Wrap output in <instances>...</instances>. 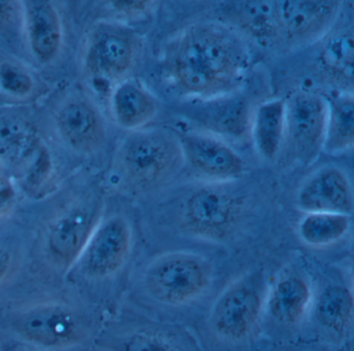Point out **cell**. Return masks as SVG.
Masks as SVG:
<instances>
[{
  "instance_id": "cell-1",
  "label": "cell",
  "mask_w": 354,
  "mask_h": 351,
  "mask_svg": "<svg viewBox=\"0 0 354 351\" xmlns=\"http://www.w3.org/2000/svg\"><path fill=\"white\" fill-rule=\"evenodd\" d=\"M248 51L231 29L216 24L190 27L178 44L174 68L190 93L214 97L229 91L241 77Z\"/></svg>"
},
{
  "instance_id": "cell-2",
  "label": "cell",
  "mask_w": 354,
  "mask_h": 351,
  "mask_svg": "<svg viewBox=\"0 0 354 351\" xmlns=\"http://www.w3.org/2000/svg\"><path fill=\"white\" fill-rule=\"evenodd\" d=\"M212 280L210 262L188 251L160 255L145 272V286L149 295L162 305L174 307L188 305L202 297Z\"/></svg>"
},
{
  "instance_id": "cell-3",
  "label": "cell",
  "mask_w": 354,
  "mask_h": 351,
  "mask_svg": "<svg viewBox=\"0 0 354 351\" xmlns=\"http://www.w3.org/2000/svg\"><path fill=\"white\" fill-rule=\"evenodd\" d=\"M183 162L179 136L162 129L136 133L126 141L120 156L122 172L142 189L167 182Z\"/></svg>"
},
{
  "instance_id": "cell-4",
  "label": "cell",
  "mask_w": 354,
  "mask_h": 351,
  "mask_svg": "<svg viewBox=\"0 0 354 351\" xmlns=\"http://www.w3.org/2000/svg\"><path fill=\"white\" fill-rule=\"evenodd\" d=\"M10 327L30 346L68 349L84 343L90 334L88 320L76 309L59 303H43L12 316Z\"/></svg>"
},
{
  "instance_id": "cell-5",
  "label": "cell",
  "mask_w": 354,
  "mask_h": 351,
  "mask_svg": "<svg viewBox=\"0 0 354 351\" xmlns=\"http://www.w3.org/2000/svg\"><path fill=\"white\" fill-rule=\"evenodd\" d=\"M259 282L252 276L240 278L221 293L210 317L211 325L219 336L237 342L250 336L265 305Z\"/></svg>"
},
{
  "instance_id": "cell-6",
  "label": "cell",
  "mask_w": 354,
  "mask_h": 351,
  "mask_svg": "<svg viewBox=\"0 0 354 351\" xmlns=\"http://www.w3.org/2000/svg\"><path fill=\"white\" fill-rule=\"evenodd\" d=\"M327 114L328 102L315 91H297L286 101L283 141L300 159H314L323 149Z\"/></svg>"
},
{
  "instance_id": "cell-7",
  "label": "cell",
  "mask_w": 354,
  "mask_h": 351,
  "mask_svg": "<svg viewBox=\"0 0 354 351\" xmlns=\"http://www.w3.org/2000/svg\"><path fill=\"white\" fill-rule=\"evenodd\" d=\"M241 204L218 187H204L192 193L183 210L188 230L201 238L221 240L237 224Z\"/></svg>"
},
{
  "instance_id": "cell-8",
  "label": "cell",
  "mask_w": 354,
  "mask_h": 351,
  "mask_svg": "<svg viewBox=\"0 0 354 351\" xmlns=\"http://www.w3.org/2000/svg\"><path fill=\"white\" fill-rule=\"evenodd\" d=\"M132 232L121 216H113L98 224L80 260L82 270L91 278H109L117 273L129 257Z\"/></svg>"
},
{
  "instance_id": "cell-9",
  "label": "cell",
  "mask_w": 354,
  "mask_h": 351,
  "mask_svg": "<svg viewBox=\"0 0 354 351\" xmlns=\"http://www.w3.org/2000/svg\"><path fill=\"white\" fill-rule=\"evenodd\" d=\"M178 136L184 161L202 176L225 182L238 178L243 172L242 158L214 135L188 132Z\"/></svg>"
},
{
  "instance_id": "cell-10",
  "label": "cell",
  "mask_w": 354,
  "mask_h": 351,
  "mask_svg": "<svg viewBox=\"0 0 354 351\" xmlns=\"http://www.w3.org/2000/svg\"><path fill=\"white\" fill-rule=\"evenodd\" d=\"M34 125L21 112L0 108V160L20 178L48 154Z\"/></svg>"
},
{
  "instance_id": "cell-11",
  "label": "cell",
  "mask_w": 354,
  "mask_h": 351,
  "mask_svg": "<svg viewBox=\"0 0 354 351\" xmlns=\"http://www.w3.org/2000/svg\"><path fill=\"white\" fill-rule=\"evenodd\" d=\"M297 206L306 213H339L351 216L354 199L347 174L325 166L308 177L297 192Z\"/></svg>"
},
{
  "instance_id": "cell-12",
  "label": "cell",
  "mask_w": 354,
  "mask_h": 351,
  "mask_svg": "<svg viewBox=\"0 0 354 351\" xmlns=\"http://www.w3.org/2000/svg\"><path fill=\"white\" fill-rule=\"evenodd\" d=\"M97 226L96 211L88 206L70 208L55 218L47 233V249L53 261L62 267L73 265Z\"/></svg>"
},
{
  "instance_id": "cell-13",
  "label": "cell",
  "mask_w": 354,
  "mask_h": 351,
  "mask_svg": "<svg viewBox=\"0 0 354 351\" xmlns=\"http://www.w3.org/2000/svg\"><path fill=\"white\" fill-rule=\"evenodd\" d=\"M337 1H275L279 33L289 39H312L326 30L337 17Z\"/></svg>"
},
{
  "instance_id": "cell-14",
  "label": "cell",
  "mask_w": 354,
  "mask_h": 351,
  "mask_svg": "<svg viewBox=\"0 0 354 351\" xmlns=\"http://www.w3.org/2000/svg\"><path fill=\"white\" fill-rule=\"evenodd\" d=\"M57 126L62 138L77 151H92L104 137V127L98 112L86 102L65 104L57 116Z\"/></svg>"
},
{
  "instance_id": "cell-15",
  "label": "cell",
  "mask_w": 354,
  "mask_h": 351,
  "mask_svg": "<svg viewBox=\"0 0 354 351\" xmlns=\"http://www.w3.org/2000/svg\"><path fill=\"white\" fill-rule=\"evenodd\" d=\"M24 20L32 53L40 62H50L59 53L63 37L57 8L49 1H26Z\"/></svg>"
},
{
  "instance_id": "cell-16",
  "label": "cell",
  "mask_w": 354,
  "mask_h": 351,
  "mask_svg": "<svg viewBox=\"0 0 354 351\" xmlns=\"http://www.w3.org/2000/svg\"><path fill=\"white\" fill-rule=\"evenodd\" d=\"M133 46L123 33L103 31L97 35L88 51L91 71L103 78H120L126 74L133 60Z\"/></svg>"
},
{
  "instance_id": "cell-17",
  "label": "cell",
  "mask_w": 354,
  "mask_h": 351,
  "mask_svg": "<svg viewBox=\"0 0 354 351\" xmlns=\"http://www.w3.org/2000/svg\"><path fill=\"white\" fill-rule=\"evenodd\" d=\"M310 285L300 276H289L275 282L266 299L269 313L281 323H299L313 305Z\"/></svg>"
},
{
  "instance_id": "cell-18",
  "label": "cell",
  "mask_w": 354,
  "mask_h": 351,
  "mask_svg": "<svg viewBox=\"0 0 354 351\" xmlns=\"http://www.w3.org/2000/svg\"><path fill=\"white\" fill-rule=\"evenodd\" d=\"M111 107L120 126L128 130H136L153 120L157 112V102L140 85L124 82L115 89Z\"/></svg>"
},
{
  "instance_id": "cell-19",
  "label": "cell",
  "mask_w": 354,
  "mask_h": 351,
  "mask_svg": "<svg viewBox=\"0 0 354 351\" xmlns=\"http://www.w3.org/2000/svg\"><path fill=\"white\" fill-rule=\"evenodd\" d=\"M285 100H272L259 106L254 114L252 136L257 150L263 157H277L285 137Z\"/></svg>"
},
{
  "instance_id": "cell-20",
  "label": "cell",
  "mask_w": 354,
  "mask_h": 351,
  "mask_svg": "<svg viewBox=\"0 0 354 351\" xmlns=\"http://www.w3.org/2000/svg\"><path fill=\"white\" fill-rule=\"evenodd\" d=\"M319 323L335 334H344L353 320V295L343 286H328L313 301Z\"/></svg>"
},
{
  "instance_id": "cell-21",
  "label": "cell",
  "mask_w": 354,
  "mask_h": 351,
  "mask_svg": "<svg viewBox=\"0 0 354 351\" xmlns=\"http://www.w3.org/2000/svg\"><path fill=\"white\" fill-rule=\"evenodd\" d=\"M351 228V216L339 213H306L298 224V236L308 246L321 249L341 241Z\"/></svg>"
},
{
  "instance_id": "cell-22",
  "label": "cell",
  "mask_w": 354,
  "mask_h": 351,
  "mask_svg": "<svg viewBox=\"0 0 354 351\" xmlns=\"http://www.w3.org/2000/svg\"><path fill=\"white\" fill-rule=\"evenodd\" d=\"M354 143V99L344 93L328 103L323 150L330 154L347 151Z\"/></svg>"
},
{
  "instance_id": "cell-23",
  "label": "cell",
  "mask_w": 354,
  "mask_h": 351,
  "mask_svg": "<svg viewBox=\"0 0 354 351\" xmlns=\"http://www.w3.org/2000/svg\"><path fill=\"white\" fill-rule=\"evenodd\" d=\"M198 116L212 131L240 136L248 126V106L239 97L221 98L200 109Z\"/></svg>"
},
{
  "instance_id": "cell-24",
  "label": "cell",
  "mask_w": 354,
  "mask_h": 351,
  "mask_svg": "<svg viewBox=\"0 0 354 351\" xmlns=\"http://www.w3.org/2000/svg\"><path fill=\"white\" fill-rule=\"evenodd\" d=\"M353 33L339 31L331 35L323 46L320 62L327 74L337 83L352 85L353 82Z\"/></svg>"
},
{
  "instance_id": "cell-25",
  "label": "cell",
  "mask_w": 354,
  "mask_h": 351,
  "mask_svg": "<svg viewBox=\"0 0 354 351\" xmlns=\"http://www.w3.org/2000/svg\"><path fill=\"white\" fill-rule=\"evenodd\" d=\"M240 21L244 28L259 37H273L279 33L275 1H248L241 4Z\"/></svg>"
},
{
  "instance_id": "cell-26",
  "label": "cell",
  "mask_w": 354,
  "mask_h": 351,
  "mask_svg": "<svg viewBox=\"0 0 354 351\" xmlns=\"http://www.w3.org/2000/svg\"><path fill=\"white\" fill-rule=\"evenodd\" d=\"M115 351H183L169 336L154 330H138L122 338Z\"/></svg>"
},
{
  "instance_id": "cell-27",
  "label": "cell",
  "mask_w": 354,
  "mask_h": 351,
  "mask_svg": "<svg viewBox=\"0 0 354 351\" xmlns=\"http://www.w3.org/2000/svg\"><path fill=\"white\" fill-rule=\"evenodd\" d=\"M0 89L12 97L24 98L34 89V80L28 71L12 62L0 64Z\"/></svg>"
},
{
  "instance_id": "cell-28",
  "label": "cell",
  "mask_w": 354,
  "mask_h": 351,
  "mask_svg": "<svg viewBox=\"0 0 354 351\" xmlns=\"http://www.w3.org/2000/svg\"><path fill=\"white\" fill-rule=\"evenodd\" d=\"M17 18V4L14 1H0V30L9 28Z\"/></svg>"
},
{
  "instance_id": "cell-29",
  "label": "cell",
  "mask_w": 354,
  "mask_h": 351,
  "mask_svg": "<svg viewBox=\"0 0 354 351\" xmlns=\"http://www.w3.org/2000/svg\"><path fill=\"white\" fill-rule=\"evenodd\" d=\"M111 4L118 12L125 14H138L148 10L150 6L149 1H113Z\"/></svg>"
},
{
  "instance_id": "cell-30",
  "label": "cell",
  "mask_w": 354,
  "mask_h": 351,
  "mask_svg": "<svg viewBox=\"0 0 354 351\" xmlns=\"http://www.w3.org/2000/svg\"><path fill=\"white\" fill-rule=\"evenodd\" d=\"M13 267V257L11 253L3 247H0V282H3Z\"/></svg>"
},
{
  "instance_id": "cell-31",
  "label": "cell",
  "mask_w": 354,
  "mask_h": 351,
  "mask_svg": "<svg viewBox=\"0 0 354 351\" xmlns=\"http://www.w3.org/2000/svg\"><path fill=\"white\" fill-rule=\"evenodd\" d=\"M15 197V191L9 183L0 185V213L9 207Z\"/></svg>"
},
{
  "instance_id": "cell-32",
  "label": "cell",
  "mask_w": 354,
  "mask_h": 351,
  "mask_svg": "<svg viewBox=\"0 0 354 351\" xmlns=\"http://www.w3.org/2000/svg\"><path fill=\"white\" fill-rule=\"evenodd\" d=\"M13 351H45L41 348H37V347L30 346V345H26V346L17 347L14 349Z\"/></svg>"
}]
</instances>
